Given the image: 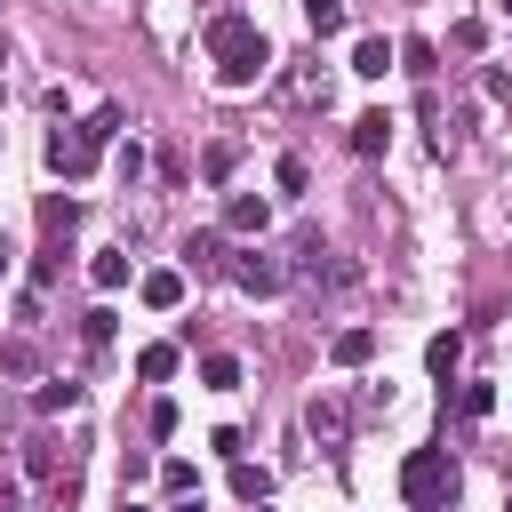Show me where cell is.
<instances>
[{
	"label": "cell",
	"mask_w": 512,
	"mask_h": 512,
	"mask_svg": "<svg viewBox=\"0 0 512 512\" xmlns=\"http://www.w3.org/2000/svg\"><path fill=\"white\" fill-rule=\"evenodd\" d=\"M136 376H144V384H168V376H176V344H144V352H136Z\"/></svg>",
	"instance_id": "d6986e66"
},
{
	"label": "cell",
	"mask_w": 512,
	"mask_h": 512,
	"mask_svg": "<svg viewBox=\"0 0 512 512\" xmlns=\"http://www.w3.org/2000/svg\"><path fill=\"white\" fill-rule=\"evenodd\" d=\"M480 96H496V104H512V72H504V64H488V72H480Z\"/></svg>",
	"instance_id": "f546056e"
},
{
	"label": "cell",
	"mask_w": 512,
	"mask_h": 512,
	"mask_svg": "<svg viewBox=\"0 0 512 512\" xmlns=\"http://www.w3.org/2000/svg\"><path fill=\"white\" fill-rule=\"evenodd\" d=\"M448 40H456V48H480V40H488V24H480V16H456V24H448Z\"/></svg>",
	"instance_id": "f1b7e54d"
},
{
	"label": "cell",
	"mask_w": 512,
	"mask_h": 512,
	"mask_svg": "<svg viewBox=\"0 0 512 512\" xmlns=\"http://www.w3.org/2000/svg\"><path fill=\"white\" fill-rule=\"evenodd\" d=\"M232 496H240V504H264V496H272V472L248 464V456H232Z\"/></svg>",
	"instance_id": "9a60e30c"
},
{
	"label": "cell",
	"mask_w": 512,
	"mask_h": 512,
	"mask_svg": "<svg viewBox=\"0 0 512 512\" xmlns=\"http://www.w3.org/2000/svg\"><path fill=\"white\" fill-rule=\"evenodd\" d=\"M88 280H96L104 296H112V288H128V256H120V248H96V256H88Z\"/></svg>",
	"instance_id": "2e32d148"
},
{
	"label": "cell",
	"mask_w": 512,
	"mask_h": 512,
	"mask_svg": "<svg viewBox=\"0 0 512 512\" xmlns=\"http://www.w3.org/2000/svg\"><path fill=\"white\" fill-rule=\"evenodd\" d=\"M176 512H200V488H192V496H176Z\"/></svg>",
	"instance_id": "4dcf8cb0"
},
{
	"label": "cell",
	"mask_w": 512,
	"mask_h": 512,
	"mask_svg": "<svg viewBox=\"0 0 512 512\" xmlns=\"http://www.w3.org/2000/svg\"><path fill=\"white\" fill-rule=\"evenodd\" d=\"M200 48H208V64H216V80H224V88H256V72L272 64V40H264V32H256V16H240V8L208 16Z\"/></svg>",
	"instance_id": "6da1fadb"
},
{
	"label": "cell",
	"mask_w": 512,
	"mask_h": 512,
	"mask_svg": "<svg viewBox=\"0 0 512 512\" xmlns=\"http://www.w3.org/2000/svg\"><path fill=\"white\" fill-rule=\"evenodd\" d=\"M72 224H80V200L48 192V200H40V232H72Z\"/></svg>",
	"instance_id": "7402d4cb"
},
{
	"label": "cell",
	"mask_w": 512,
	"mask_h": 512,
	"mask_svg": "<svg viewBox=\"0 0 512 512\" xmlns=\"http://www.w3.org/2000/svg\"><path fill=\"white\" fill-rule=\"evenodd\" d=\"M264 224H272V200H264V192H232V200H224V232L264 240Z\"/></svg>",
	"instance_id": "ba28073f"
},
{
	"label": "cell",
	"mask_w": 512,
	"mask_h": 512,
	"mask_svg": "<svg viewBox=\"0 0 512 512\" xmlns=\"http://www.w3.org/2000/svg\"><path fill=\"white\" fill-rule=\"evenodd\" d=\"M400 496H408V512H448L456 504V456L448 448H408Z\"/></svg>",
	"instance_id": "277c9868"
},
{
	"label": "cell",
	"mask_w": 512,
	"mask_h": 512,
	"mask_svg": "<svg viewBox=\"0 0 512 512\" xmlns=\"http://www.w3.org/2000/svg\"><path fill=\"white\" fill-rule=\"evenodd\" d=\"M328 360H336V368H368V360H376V328H360V320L336 328V336H328Z\"/></svg>",
	"instance_id": "9c48e42d"
},
{
	"label": "cell",
	"mask_w": 512,
	"mask_h": 512,
	"mask_svg": "<svg viewBox=\"0 0 512 512\" xmlns=\"http://www.w3.org/2000/svg\"><path fill=\"white\" fill-rule=\"evenodd\" d=\"M224 272H232L248 296H280V288H288V264H280V256H264V248H240Z\"/></svg>",
	"instance_id": "8992f818"
},
{
	"label": "cell",
	"mask_w": 512,
	"mask_h": 512,
	"mask_svg": "<svg viewBox=\"0 0 512 512\" xmlns=\"http://www.w3.org/2000/svg\"><path fill=\"white\" fill-rule=\"evenodd\" d=\"M112 136H120V104H96L88 120H72V128H56V136H48V168H56L64 184H80V176L104 160V144H112Z\"/></svg>",
	"instance_id": "7a4b0ae2"
},
{
	"label": "cell",
	"mask_w": 512,
	"mask_h": 512,
	"mask_svg": "<svg viewBox=\"0 0 512 512\" xmlns=\"http://www.w3.org/2000/svg\"><path fill=\"white\" fill-rule=\"evenodd\" d=\"M160 488H168V496H192V464L168 456V464H160Z\"/></svg>",
	"instance_id": "83f0119b"
},
{
	"label": "cell",
	"mask_w": 512,
	"mask_h": 512,
	"mask_svg": "<svg viewBox=\"0 0 512 512\" xmlns=\"http://www.w3.org/2000/svg\"><path fill=\"white\" fill-rule=\"evenodd\" d=\"M456 360H464V336H456V328L424 344V368H432V376H456Z\"/></svg>",
	"instance_id": "ac0fdd59"
},
{
	"label": "cell",
	"mask_w": 512,
	"mask_h": 512,
	"mask_svg": "<svg viewBox=\"0 0 512 512\" xmlns=\"http://www.w3.org/2000/svg\"><path fill=\"white\" fill-rule=\"evenodd\" d=\"M136 296H144L152 312H176V304H184V272H176V264H160V272H144V280H136Z\"/></svg>",
	"instance_id": "8fae6325"
},
{
	"label": "cell",
	"mask_w": 512,
	"mask_h": 512,
	"mask_svg": "<svg viewBox=\"0 0 512 512\" xmlns=\"http://www.w3.org/2000/svg\"><path fill=\"white\" fill-rule=\"evenodd\" d=\"M120 512H144V504H120Z\"/></svg>",
	"instance_id": "836d02e7"
},
{
	"label": "cell",
	"mask_w": 512,
	"mask_h": 512,
	"mask_svg": "<svg viewBox=\"0 0 512 512\" xmlns=\"http://www.w3.org/2000/svg\"><path fill=\"white\" fill-rule=\"evenodd\" d=\"M272 176H280V192H304V184H312V168H304V152H280V168H272Z\"/></svg>",
	"instance_id": "4316f807"
},
{
	"label": "cell",
	"mask_w": 512,
	"mask_h": 512,
	"mask_svg": "<svg viewBox=\"0 0 512 512\" xmlns=\"http://www.w3.org/2000/svg\"><path fill=\"white\" fill-rule=\"evenodd\" d=\"M296 96H304V104H320V112H328V96H336V80H328V72H296Z\"/></svg>",
	"instance_id": "484cf974"
},
{
	"label": "cell",
	"mask_w": 512,
	"mask_h": 512,
	"mask_svg": "<svg viewBox=\"0 0 512 512\" xmlns=\"http://www.w3.org/2000/svg\"><path fill=\"white\" fill-rule=\"evenodd\" d=\"M200 384H208V392H240V360H232V352H208V360H200Z\"/></svg>",
	"instance_id": "ffe728a7"
},
{
	"label": "cell",
	"mask_w": 512,
	"mask_h": 512,
	"mask_svg": "<svg viewBox=\"0 0 512 512\" xmlns=\"http://www.w3.org/2000/svg\"><path fill=\"white\" fill-rule=\"evenodd\" d=\"M0 64H8V40H0Z\"/></svg>",
	"instance_id": "d6a6232c"
},
{
	"label": "cell",
	"mask_w": 512,
	"mask_h": 512,
	"mask_svg": "<svg viewBox=\"0 0 512 512\" xmlns=\"http://www.w3.org/2000/svg\"><path fill=\"white\" fill-rule=\"evenodd\" d=\"M400 72H416V80H432V40H400Z\"/></svg>",
	"instance_id": "d4e9b609"
},
{
	"label": "cell",
	"mask_w": 512,
	"mask_h": 512,
	"mask_svg": "<svg viewBox=\"0 0 512 512\" xmlns=\"http://www.w3.org/2000/svg\"><path fill=\"white\" fill-rule=\"evenodd\" d=\"M0 376H40V352L32 344H0Z\"/></svg>",
	"instance_id": "cb8c5ba5"
},
{
	"label": "cell",
	"mask_w": 512,
	"mask_h": 512,
	"mask_svg": "<svg viewBox=\"0 0 512 512\" xmlns=\"http://www.w3.org/2000/svg\"><path fill=\"white\" fill-rule=\"evenodd\" d=\"M304 432H312L320 448H344V440H352V408H344L336 392H320V400L304 408Z\"/></svg>",
	"instance_id": "52a82bcc"
},
{
	"label": "cell",
	"mask_w": 512,
	"mask_h": 512,
	"mask_svg": "<svg viewBox=\"0 0 512 512\" xmlns=\"http://www.w3.org/2000/svg\"><path fill=\"white\" fill-rule=\"evenodd\" d=\"M288 280H304V288H352V280H360V264L328 256L320 240H296V264H288Z\"/></svg>",
	"instance_id": "5b68a950"
},
{
	"label": "cell",
	"mask_w": 512,
	"mask_h": 512,
	"mask_svg": "<svg viewBox=\"0 0 512 512\" xmlns=\"http://www.w3.org/2000/svg\"><path fill=\"white\" fill-rule=\"evenodd\" d=\"M496 8H504V16H512V0H496Z\"/></svg>",
	"instance_id": "e575fe53"
},
{
	"label": "cell",
	"mask_w": 512,
	"mask_h": 512,
	"mask_svg": "<svg viewBox=\"0 0 512 512\" xmlns=\"http://www.w3.org/2000/svg\"><path fill=\"white\" fill-rule=\"evenodd\" d=\"M32 408H40V416H64V408H80V384H64V376H40V384H32Z\"/></svg>",
	"instance_id": "5bb4252c"
},
{
	"label": "cell",
	"mask_w": 512,
	"mask_h": 512,
	"mask_svg": "<svg viewBox=\"0 0 512 512\" xmlns=\"http://www.w3.org/2000/svg\"><path fill=\"white\" fill-rule=\"evenodd\" d=\"M80 344H88V352H104V344H112V312H104V304H96V312H80Z\"/></svg>",
	"instance_id": "603a6c76"
},
{
	"label": "cell",
	"mask_w": 512,
	"mask_h": 512,
	"mask_svg": "<svg viewBox=\"0 0 512 512\" xmlns=\"http://www.w3.org/2000/svg\"><path fill=\"white\" fill-rule=\"evenodd\" d=\"M184 264H192V272H224V264H232V256H224V232H192V240H184Z\"/></svg>",
	"instance_id": "4fadbf2b"
},
{
	"label": "cell",
	"mask_w": 512,
	"mask_h": 512,
	"mask_svg": "<svg viewBox=\"0 0 512 512\" xmlns=\"http://www.w3.org/2000/svg\"><path fill=\"white\" fill-rule=\"evenodd\" d=\"M0 272H8V240H0Z\"/></svg>",
	"instance_id": "1f68e13d"
},
{
	"label": "cell",
	"mask_w": 512,
	"mask_h": 512,
	"mask_svg": "<svg viewBox=\"0 0 512 512\" xmlns=\"http://www.w3.org/2000/svg\"><path fill=\"white\" fill-rule=\"evenodd\" d=\"M384 144H392V112H360V120H352V152H360V160H376Z\"/></svg>",
	"instance_id": "7c38bea8"
},
{
	"label": "cell",
	"mask_w": 512,
	"mask_h": 512,
	"mask_svg": "<svg viewBox=\"0 0 512 512\" xmlns=\"http://www.w3.org/2000/svg\"><path fill=\"white\" fill-rule=\"evenodd\" d=\"M232 168H240V144H224V136H216V144L200 152V176H208V184H232Z\"/></svg>",
	"instance_id": "e0dca14e"
},
{
	"label": "cell",
	"mask_w": 512,
	"mask_h": 512,
	"mask_svg": "<svg viewBox=\"0 0 512 512\" xmlns=\"http://www.w3.org/2000/svg\"><path fill=\"white\" fill-rule=\"evenodd\" d=\"M24 480H32V512H80V464L56 440H24Z\"/></svg>",
	"instance_id": "3957f363"
},
{
	"label": "cell",
	"mask_w": 512,
	"mask_h": 512,
	"mask_svg": "<svg viewBox=\"0 0 512 512\" xmlns=\"http://www.w3.org/2000/svg\"><path fill=\"white\" fill-rule=\"evenodd\" d=\"M304 24H312V40H336L344 32V0H304Z\"/></svg>",
	"instance_id": "44dd1931"
},
{
	"label": "cell",
	"mask_w": 512,
	"mask_h": 512,
	"mask_svg": "<svg viewBox=\"0 0 512 512\" xmlns=\"http://www.w3.org/2000/svg\"><path fill=\"white\" fill-rule=\"evenodd\" d=\"M392 64H400V48H392L384 32H368V40H352V72H360V80H384Z\"/></svg>",
	"instance_id": "30bf717a"
}]
</instances>
